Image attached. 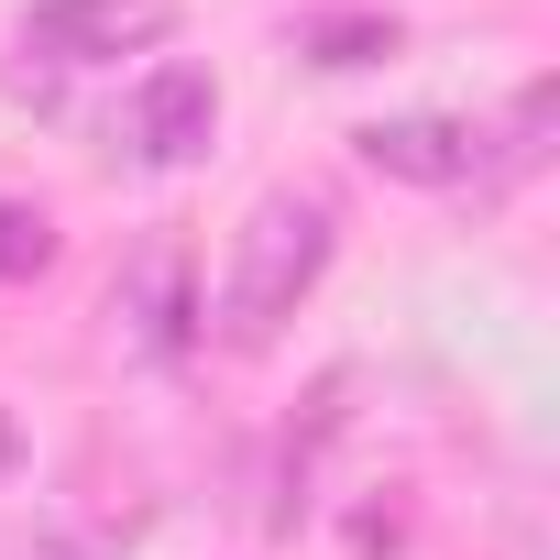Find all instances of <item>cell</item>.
<instances>
[{"mask_svg": "<svg viewBox=\"0 0 560 560\" xmlns=\"http://www.w3.org/2000/svg\"><path fill=\"white\" fill-rule=\"evenodd\" d=\"M549 110H560V89H549V78H527V89L505 100V121H494V132H472V176H483V187L538 176V165H549Z\"/></svg>", "mask_w": 560, "mask_h": 560, "instance_id": "cell-6", "label": "cell"}, {"mask_svg": "<svg viewBox=\"0 0 560 560\" xmlns=\"http://www.w3.org/2000/svg\"><path fill=\"white\" fill-rule=\"evenodd\" d=\"M176 34V0H34L23 56L45 67H110V56H154Z\"/></svg>", "mask_w": 560, "mask_h": 560, "instance_id": "cell-3", "label": "cell"}, {"mask_svg": "<svg viewBox=\"0 0 560 560\" xmlns=\"http://www.w3.org/2000/svg\"><path fill=\"white\" fill-rule=\"evenodd\" d=\"M308 45H319V67H374V56H396V23H319Z\"/></svg>", "mask_w": 560, "mask_h": 560, "instance_id": "cell-8", "label": "cell"}, {"mask_svg": "<svg viewBox=\"0 0 560 560\" xmlns=\"http://www.w3.org/2000/svg\"><path fill=\"white\" fill-rule=\"evenodd\" d=\"M198 253L176 242V231H143L132 253H121V275H110V341L132 352V363H187V341H198Z\"/></svg>", "mask_w": 560, "mask_h": 560, "instance_id": "cell-2", "label": "cell"}, {"mask_svg": "<svg viewBox=\"0 0 560 560\" xmlns=\"http://www.w3.org/2000/svg\"><path fill=\"white\" fill-rule=\"evenodd\" d=\"M56 264V220L34 198H0V287H23V275Z\"/></svg>", "mask_w": 560, "mask_h": 560, "instance_id": "cell-7", "label": "cell"}, {"mask_svg": "<svg viewBox=\"0 0 560 560\" xmlns=\"http://www.w3.org/2000/svg\"><path fill=\"white\" fill-rule=\"evenodd\" d=\"M352 154L396 187H472V121L451 110H396V121H363Z\"/></svg>", "mask_w": 560, "mask_h": 560, "instance_id": "cell-5", "label": "cell"}, {"mask_svg": "<svg viewBox=\"0 0 560 560\" xmlns=\"http://www.w3.org/2000/svg\"><path fill=\"white\" fill-rule=\"evenodd\" d=\"M330 253H341V198H330V187H275V198H253V220H242V242H231V275H220V341H231V352H264L275 330L319 298Z\"/></svg>", "mask_w": 560, "mask_h": 560, "instance_id": "cell-1", "label": "cell"}, {"mask_svg": "<svg viewBox=\"0 0 560 560\" xmlns=\"http://www.w3.org/2000/svg\"><path fill=\"white\" fill-rule=\"evenodd\" d=\"M0 462H12V429H0Z\"/></svg>", "mask_w": 560, "mask_h": 560, "instance_id": "cell-9", "label": "cell"}, {"mask_svg": "<svg viewBox=\"0 0 560 560\" xmlns=\"http://www.w3.org/2000/svg\"><path fill=\"white\" fill-rule=\"evenodd\" d=\"M121 143H132V165H154V176H176V165H198L209 143H220V78L209 67H154L143 89H132V110H121Z\"/></svg>", "mask_w": 560, "mask_h": 560, "instance_id": "cell-4", "label": "cell"}]
</instances>
